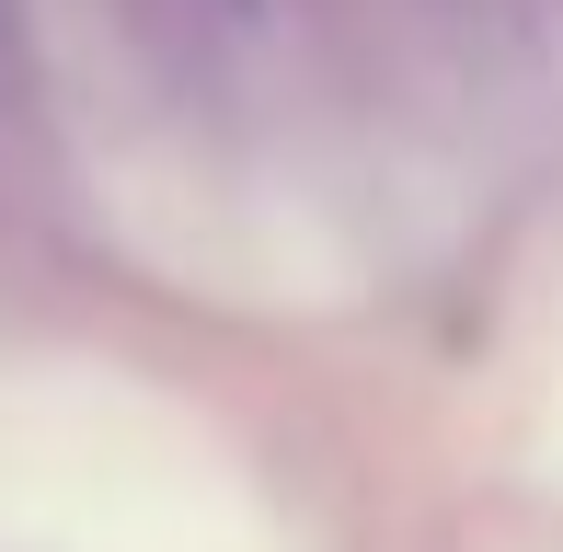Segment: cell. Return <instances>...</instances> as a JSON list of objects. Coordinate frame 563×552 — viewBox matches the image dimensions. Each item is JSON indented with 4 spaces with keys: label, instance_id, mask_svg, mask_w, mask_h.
Segmentation results:
<instances>
[{
    "label": "cell",
    "instance_id": "6da1fadb",
    "mask_svg": "<svg viewBox=\"0 0 563 552\" xmlns=\"http://www.w3.org/2000/svg\"><path fill=\"white\" fill-rule=\"evenodd\" d=\"M219 12H230V23H253V12H265V0H219Z\"/></svg>",
    "mask_w": 563,
    "mask_h": 552
}]
</instances>
